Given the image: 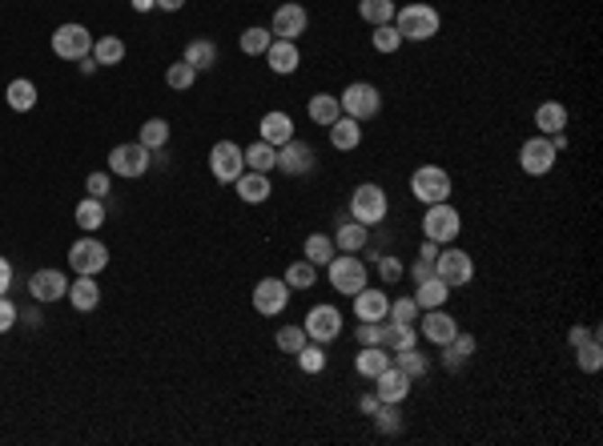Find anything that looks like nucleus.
I'll return each mask as SVG.
<instances>
[{"mask_svg":"<svg viewBox=\"0 0 603 446\" xmlns=\"http://www.w3.org/2000/svg\"><path fill=\"white\" fill-rule=\"evenodd\" d=\"M394 29H399L402 40H435L438 29H443V16H438V8L422 4V0H415V4H402L399 13H394Z\"/></svg>","mask_w":603,"mask_h":446,"instance_id":"nucleus-1","label":"nucleus"},{"mask_svg":"<svg viewBox=\"0 0 603 446\" xmlns=\"http://www.w3.org/2000/svg\"><path fill=\"white\" fill-rule=\"evenodd\" d=\"M326 278H330L334 294L355 298L358 290L370 281V270H366V262H362L358 254H334L330 262H326Z\"/></svg>","mask_w":603,"mask_h":446,"instance_id":"nucleus-2","label":"nucleus"},{"mask_svg":"<svg viewBox=\"0 0 603 446\" xmlns=\"http://www.w3.org/2000/svg\"><path fill=\"white\" fill-rule=\"evenodd\" d=\"M386 213H391V197H386L382 185H374V182L355 185V193H350V218L374 229L386 221Z\"/></svg>","mask_w":603,"mask_h":446,"instance_id":"nucleus-3","label":"nucleus"},{"mask_svg":"<svg viewBox=\"0 0 603 446\" xmlns=\"http://www.w3.org/2000/svg\"><path fill=\"white\" fill-rule=\"evenodd\" d=\"M459 229H463V218H459V210H454L451 201H435V205H427V213H422V237H427V242L454 245Z\"/></svg>","mask_w":603,"mask_h":446,"instance_id":"nucleus-4","label":"nucleus"},{"mask_svg":"<svg viewBox=\"0 0 603 446\" xmlns=\"http://www.w3.org/2000/svg\"><path fill=\"white\" fill-rule=\"evenodd\" d=\"M338 105H342V113L355 117V121H370V117L382 113V93L370 81H350L346 89L338 93Z\"/></svg>","mask_w":603,"mask_h":446,"instance_id":"nucleus-5","label":"nucleus"},{"mask_svg":"<svg viewBox=\"0 0 603 446\" xmlns=\"http://www.w3.org/2000/svg\"><path fill=\"white\" fill-rule=\"evenodd\" d=\"M410 197L422 205H435V201H451V174L443 165H418L410 174Z\"/></svg>","mask_w":603,"mask_h":446,"instance_id":"nucleus-6","label":"nucleus"},{"mask_svg":"<svg viewBox=\"0 0 603 446\" xmlns=\"http://www.w3.org/2000/svg\"><path fill=\"white\" fill-rule=\"evenodd\" d=\"M435 273L451 290H459V286H467V281L475 278V257H471L467 250H459V245H443L438 257H435Z\"/></svg>","mask_w":603,"mask_h":446,"instance_id":"nucleus-7","label":"nucleus"},{"mask_svg":"<svg viewBox=\"0 0 603 446\" xmlns=\"http://www.w3.org/2000/svg\"><path fill=\"white\" fill-rule=\"evenodd\" d=\"M53 53L60 61H85L93 53V32L76 21L60 24V29H53Z\"/></svg>","mask_w":603,"mask_h":446,"instance_id":"nucleus-8","label":"nucleus"},{"mask_svg":"<svg viewBox=\"0 0 603 446\" xmlns=\"http://www.w3.org/2000/svg\"><path fill=\"white\" fill-rule=\"evenodd\" d=\"M105 265H109V250L97 242V234H85L81 242L68 245V270L73 273H89V278H97Z\"/></svg>","mask_w":603,"mask_h":446,"instance_id":"nucleus-9","label":"nucleus"},{"mask_svg":"<svg viewBox=\"0 0 603 446\" xmlns=\"http://www.w3.org/2000/svg\"><path fill=\"white\" fill-rule=\"evenodd\" d=\"M109 174L113 177H125V182H137V177L149 174V149L141 141H129V145H117L109 153Z\"/></svg>","mask_w":603,"mask_h":446,"instance_id":"nucleus-10","label":"nucleus"},{"mask_svg":"<svg viewBox=\"0 0 603 446\" xmlns=\"http://www.w3.org/2000/svg\"><path fill=\"white\" fill-rule=\"evenodd\" d=\"M210 174L218 185H234L246 174V157H241V149L234 141H218L210 149Z\"/></svg>","mask_w":603,"mask_h":446,"instance_id":"nucleus-11","label":"nucleus"},{"mask_svg":"<svg viewBox=\"0 0 603 446\" xmlns=\"http://www.w3.org/2000/svg\"><path fill=\"white\" fill-rule=\"evenodd\" d=\"M302 330H306L310 342L330 346V342L342 334V310L338 306H314V310L306 314V322H302Z\"/></svg>","mask_w":603,"mask_h":446,"instance_id":"nucleus-12","label":"nucleus"},{"mask_svg":"<svg viewBox=\"0 0 603 446\" xmlns=\"http://www.w3.org/2000/svg\"><path fill=\"white\" fill-rule=\"evenodd\" d=\"M314 165H318L314 145L298 141V137H290L286 145H278V169L286 177H310V174H314Z\"/></svg>","mask_w":603,"mask_h":446,"instance_id":"nucleus-13","label":"nucleus"},{"mask_svg":"<svg viewBox=\"0 0 603 446\" xmlns=\"http://www.w3.org/2000/svg\"><path fill=\"white\" fill-rule=\"evenodd\" d=\"M555 157L559 153L551 149V141L547 137H527V141L519 145V165H523V174H531V177H547L551 169H555Z\"/></svg>","mask_w":603,"mask_h":446,"instance_id":"nucleus-14","label":"nucleus"},{"mask_svg":"<svg viewBox=\"0 0 603 446\" xmlns=\"http://www.w3.org/2000/svg\"><path fill=\"white\" fill-rule=\"evenodd\" d=\"M286 306H290V286L282 278H262L254 286V310L262 318H278Z\"/></svg>","mask_w":603,"mask_h":446,"instance_id":"nucleus-15","label":"nucleus"},{"mask_svg":"<svg viewBox=\"0 0 603 446\" xmlns=\"http://www.w3.org/2000/svg\"><path fill=\"white\" fill-rule=\"evenodd\" d=\"M306 24H310V13L302 4H278V13H274V21H270V32L278 40H298L302 32H306Z\"/></svg>","mask_w":603,"mask_h":446,"instance_id":"nucleus-16","label":"nucleus"},{"mask_svg":"<svg viewBox=\"0 0 603 446\" xmlns=\"http://www.w3.org/2000/svg\"><path fill=\"white\" fill-rule=\"evenodd\" d=\"M418 330H422V338L430 342V346H446V342L459 334V322L451 318V314L438 306V310H422V318H418Z\"/></svg>","mask_w":603,"mask_h":446,"instance_id":"nucleus-17","label":"nucleus"},{"mask_svg":"<svg viewBox=\"0 0 603 446\" xmlns=\"http://www.w3.org/2000/svg\"><path fill=\"white\" fill-rule=\"evenodd\" d=\"M29 294L32 302H60L68 294V278L60 270H37L29 278Z\"/></svg>","mask_w":603,"mask_h":446,"instance_id":"nucleus-18","label":"nucleus"},{"mask_svg":"<svg viewBox=\"0 0 603 446\" xmlns=\"http://www.w3.org/2000/svg\"><path fill=\"white\" fill-rule=\"evenodd\" d=\"M410 386H415V382H410L407 374H402L399 366L391 362V366H386V370L374 379V394H378V402H399V406H402V402H407V394H410Z\"/></svg>","mask_w":603,"mask_h":446,"instance_id":"nucleus-19","label":"nucleus"},{"mask_svg":"<svg viewBox=\"0 0 603 446\" xmlns=\"http://www.w3.org/2000/svg\"><path fill=\"white\" fill-rule=\"evenodd\" d=\"M257 137H262L266 145H274V149H278V145H286L290 137H294V117L282 113V109H270V113L257 121Z\"/></svg>","mask_w":603,"mask_h":446,"instance_id":"nucleus-20","label":"nucleus"},{"mask_svg":"<svg viewBox=\"0 0 603 446\" xmlns=\"http://www.w3.org/2000/svg\"><path fill=\"white\" fill-rule=\"evenodd\" d=\"M386 310H391V298L382 290L362 286L355 294V318L358 322H386Z\"/></svg>","mask_w":603,"mask_h":446,"instance_id":"nucleus-21","label":"nucleus"},{"mask_svg":"<svg viewBox=\"0 0 603 446\" xmlns=\"http://www.w3.org/2000/svg\"><path fill=\"white\" fill-rule=\"evenodd\" d=\"M438 350H443V366H446V370H463V366L475 358L479 338H475V334H463L459 330L451 342H446V346H438Z\"/></svg>","mask_w":603,"mask_h":446,"instance_id":"nucleus-22","label":"nucleus"},{"mask_svg":"<svg viewBox=\"0 0 603 446\" xmlns=\"http://www.w3.org/2000/svg\"><path fill=\"white\" fill-rule=\"evenodd\" d=\"M266 65H270L278 76L298 73V65H302L298 45H294V40H278V37H274V40H270V49H266Z\"/></svg>","mask_w":603,"mask_h":446,"instance_id":"nucleus-23","label":"nucleus"},{"mask_svg":"<svg viewBox=\"0 0 603 446\" xmlns=\"http://www.w3.org/2000/svg\"><path fill=\"white\" fill-rule=\"evenodd\" d=\"M68 302H73L76 314H89L101 306V290H97V278H89V273H76V281H68Z\"/></svg>","mask_w":603,"mask_h":446,"instance_id":"nucleus-24","label":"nucleus"},{"mask_svg":"<svg viewBox=\"0 0 603 446\" xmlns=\"http://www.w3.org/2000/svg\"><path fill=\"white\" fill-rule=\"evenodd\" d=\"M234 190L246 205H262V201H270L274 185H270V174H254V169H246V174L234 182Z\"/></svg>","mask_w":603,"mask_h":446,"instance_id":"nucleus-25","label":"nucleus"},{"mask_svg":"<svg viewBox=\"0 0 603 446\" xmlns=\"http://www.w3.org/2000/svg\"><path fill=\"white\" fill-rule=\"evenodd\" d=\"M386 366H391V350L386 346H362V354H355V374L366 382H374Z\"/></svg>","mask_w":603,"mask_h":446,"instance_id":"nucleus-26","label":"nucleus"},{"mask_svg":"<svg viewBox=\"0 0 603 446\" xmlns=\"http://www.w3.org/2000/svg\"><path fill=\"white\" fill-rule=\"evenodd\" d=\"M334 245H338L342 254H362L370 245V226H362V221L346 218L338 226V234H334Z\"/></svg>","mask_w":603,"mask_h":446,"instance_id":"nucleus-27","label":"nucleus"},{"mask_svg":"<svg viewBox=\"0 0 603 446\" xmlns=\"http://www.w3.org/2000/svg\"><path fill=\"white\" fill-rule=\"evenodd\" d=\"M415 302H418V310H438V306L451 302V286L438 273L427 281H415Z\"/></svg>","mask_w":603,"mask_h":446,"instance_id":"nucleus-28","label":"nucleus"},{"mask_svg":"<svg viewBox=\"0 0 603 446\" xmlns=\"http://www.w3.org/2000/svg\"><path fill=\"white\" fill-rule=\"evenodd\" d=\"M330 145H334L338 153H355L358 145H362V121H355V117L342 113L338 121L330 125Z\"/></svg>","mask_w":603,"mask_h":446,"instance_id":"nucleus-29","label":"nucleus"},{"mask_svg":"<svg viewBox=\"0 0 603 446\" xmlns=\"http://www.w3.org/2000/svg\"><path fill=\"white\" fill-rule=\"evenodd\" d=\"M306 113H310V121H314V125L330 129L342 117V105H338V97H334V93H314V97H310V105H306Z\"/></svg>","mask_w":603,"mask_h":446,"instance_id":"nucleus-30","label":"nucleus"},{"mask_svg":"<svg viewBox=\"0 0 603 446\" xmlns=\"http://www.w3.org/2000/svg\"><path fill=\"white\" fill-rule=\"evenodd\" d=\"M382 346L391 350V354H399V350L418 346L415 326H410V322H391V318H386V322H382Z\"/></svg>","mask_w":603,"mask_h":446,"instance_id":"nucleus-31","label":"nucleus"},{"mask_svg":"<svg viewBox=\"0 0 603 446\" xmlns=\"http://www.w3.org/2000/svg\"><path fill=\"white\" fill-rule=\"evenodd\" d=\"M4 101H8L13 113H32V105H37V85H32L29 76H16V81L4 89Z\"/></svg>","mask_w":603,"mask_h":446,"instance_id":"nucleus-32","label":"nucleus"},{"mask_svg":"<svg viewBox=\"0 0 603 446\" xmlns=\"http://www.w3.org/2000/svg\"><path fill=\"white\" fill-rule=\"evenodd\" d=\"M241 157H246V169H254V174H270V169H278V149L266 145L262 137H257L249 149H241Z\"/></svg>","mask_w":603,"mask_h":446,"instance_id":"nucleus-33","label":"nucleus"},{"mask_svg":"<svg viewBox=\"0 0 603 446\" xmlns=\"http://www.w3.org/2000/svg\"><path fill=\"white\" fill-rule=\"evenodd\" d=\"M76 226L85 229V234H97L101 226H105V205H101V197H85V201H76Z\"/></svg>","mask_w":603,"mask_h":446,"instance_id":"nucleus-34","label":"nucleus"},{"mask_svg":"<svg viewBox=\"0 0 603 446\" xmlns=\"http://www.w3.org/2000/svg\"><path fill=\"white\" fill-rule=\"evenodd\" d=\"M536 129L543 137L559 133V129H567V105H559V101H547V105L536 109Z\"/></svg>","mask_w":603,"mask_h":446,"instance_id":"nucleus-35","label":"nucleus"},{"mask_svg":"<svg viewBox=\"0 0 603 446\" xmlns=\"http://www.w3.org/2000/svg\"><path fill=\"white\" fill-rule=\"evenodd\" d=\"M394 13H399V4H394V0H358V16L370 24V29H378V24H391Z\"/></svg>","mask_w":603,"mask_h":446,"instance_id":"nucleus-36","label":"nucleus"},{"mask_svg":"<svg viewBox=\"0 0 603 446\" xmlns=\"http://www.w3.org/2000/svg\"><path fill=\"white\" fill-rule=\"evenodd\" d=\"M137 141H141L149 153H161L169 145V121L166 117H149V121L141 125V133H137Z\"/></svg>","mask_w":603,"mask_h":446,"instance_id":"nucleus-37","label":"nucleus"},{"mask_svg":"<svg viewBox=\"0 0 603 446\" xmlns=\"http://www.w3.org/2000/svg\"><path fill=\"white\" fill-rule=\"evenodd\" d=\"M93 61H97V68L101 65H121V61H125V40H121V37H97V40H93Z\"/></svg>","mask_w":603,"mask_h":446,"instance_id":"nucleus-38","label":"nucleus"},{"mask_svg":"<svg viewBox=\"0 0 603 446\" xmlns=\"http://www.w3.org/2000/svg\"><path fill=\"white\" fill-rule=\"evenodd\" d=\"M391 362L399 366V370L407 374L410 382H415V379H427V370H430L427 354H418V346H410V350H399V354H391Z\"/></svg>","mask_w":603,"mask_h":446,"instance_id":"nucleus-39","label":"nucleus"},{"mask_svg":"<svg viewBox=\"0 0 603 446\" xmlns=\"http://www.w3.org/2000/svg\"><path fill=\"white\" fill-rule=\"evenodd\" d=\"M181 61H189V65L197 68V73H205V68L218 65V45H213V40H189V45H185V57H181Z\"/></svg>","mask_w":603,"mask_h":446,"instance_id":"nucleus-40","label":"nucleus"},{"mask_svg":"<svg viewBox=\"0 0 603 446\" xmlns=\"http://www.w3.org/2000/svg\"><path fill=\"white\" fill-rule=\"evenodd\" d=\"M302 254H306V262L326 265L334 254H338V245H334V237H330V234H310V237H306V245H302Z\"/></svg>","mask_w":603,"mask_h":446,"instance_id":"nucleus-41","label":"nucleus"},{"mask_svg":"<svg viewBox=\"0 0 603 446\" xmlns=\"http://www.w3.org/2000/svg\"><path fill=\"white\" fill-rule=\"evenodd\" d=\"M370 418H374L378 434H399V431H402V410H399V402H378V410H374Z\"/></svg>","mask_w":603,"mask_h":446,"instance_id":"nucleus-42","label":"nucleus"},{"mask_svg":"<svg viewBox=\"0 0 603 446\" xmlns=\"http://www.w3.org/2000/svg\"><path fill=\"white\" fill-rule=\"evenodd\" d=\"M270 40H274V32L270 29H257V24H254V29H246L238 37V45H241V53H246V57H266Z\"/></svg>","mask_w":603,"mask_h":446,"instance_id":"nucleus-43","label":"nucleus"},{"mask_svg":"<svg viewBox=\"0 0 603 446\" xmlns=\"http://www.w3.org/2000/svg\"><path fill=\"white\" fill-rule=\"evenodd\" d=\"M282 281H286L290 290H310V286H314V281H318V265L302 257V262H294V265H290V270H286V278H282Z\"/></svg>","mask_w":603,"mask_h":446,"instance_id":"nucleus-44","label":"nucleus"},{"mask_svg":"<svg viewBox=\"0 0 603 446\" xmlns=\"http://www.w3.org/2000/svg\"><path fill=\"white\" fill-rule=\"evenodd\" d=\"M197 76H202V73H197V68L189 65V61H177V65H169V68H166V85H169L174 93L194 89V81H197Z\"/></svg>","mask_w":603,"mask_h":446,"instance_id":"nucleus-45","label":"nucleus"},{"mask_svg":"<svg viewBox=\"0 0 603 446\" xmlns=\"http://www.w3.org/2000/svg\"><path fill=\"white\" fill-rule=\"evenodd\" d=\"M575 366H580L583 374H596L599 366H603V346H599V338H591V342H583V346H575Z\"/></svg>","mask_w":603,"mask_h":446,"instance_id":"nucleus-46","label":"nucleus"},{"mask_svg":"<svg viewBox=\"0 0 603 446\" xmlns=\"http://www.w3.org/2000/svg\"><path fill=\"white\" fill-rule=\"evenodd\" d=\"M370 45H374V53H399L402 49V37H399V29H394V24H378L374 32H370Z\"/></svg>","mask_w":603,"mask_h":446,"instance_id":"nucleus-47","label":"nucleus"},{"mask_svg":"<svg viewBox=\"0 0 603 446\" xmlns=\"http://www.w3.org/2000/svg\"><path fill=\"white\" fill-rule=\"evenodd\" d=\"M298 366L306 374H322L326 370V346H318V342H306V346L298 350Z\"/></svg>","mask_w":603,"mask_h":446,"instance_id":"nucleus-48","label":"nucleus"},{"mask_svg":"<svg viewBox=\"0 0 603 446\" xmlns=\"http://www.w3.org/2000/svg\"><path fill=\"white\" fill-rule=\"evenodd\" d=\"M418 302H415V294H407V298H394V302H391V310H386V318H391V322H410V326H415L418 322Z\"/></svg>","mask_w":603,"mask_h":446,"instance_id":"nucleus-49","label":"nucleus"},{"mask_svg":"<svg viewBox=\"0 0 603 446\" xmlns=\"http://www.w3.org/2000/svg\"><path fill=\"white\" fill-rule=\"evenodd\" d=\"M274 342H278V350H282V354H298V350L302 346H306V330H302V326H282V330H278V338H274Z\"/></svg>","mask_w":603,"mask_h":446,"instance_id":"nucleus-50","label":"nucleus"},{"mask_svg":"<svg viewBox=\"0 0 603 446\" xmlns=\"http://www.w3.org/2000/svg\"><path fill=\"white\" fill-rule=\"evenodd\" d=\"M402 273H407V270H402V262H399V257H394V254H382V257H378V278H382L386 286H394V281H402Z\"/></svg>","mask_w":603,"mask_h":446,"instance_id":"nucleus-51","label":"nucleus"},{"mask_svg":"<svg viewBox=\"0 0 603 446\" xmlns=\"http://www.w3.org/2000/svg\"><path fill=\"white\" fill-rule=\"evenodd\" d=\"M358 346H382V322H358Z\"/></svg>","mask_w":603,"mask_h":446,"instance_id":"nucleus-52","label":"nucleus"},{"mask_svg":"<svg viewBox=\"0 0 603 446\" xmlns=\"http://www.w3.org/2000/svg\"><path fill=\"white\" fill-rule=\"evenodd\" d=\"M16 322H21V310H16V302H13L8 294H0V334H8Z\"/></svg>","mask_w":603,"mask_h":446,"instance_id":"nucleus-53","label":"nucleus"},{"mask_svg":"<svg viewBox=\"0 0 603 446\" xmlns=\"http://www.w3.org/2000/svg\"><path fill=\"white\" fill-rule=\"evenodd\" d=\"M109 182H113V174H89L85 190H89V197H105L109 193Z\"/></svg>","mask_w":603,"mask_h":446,"instance_id":"nucleus-54","label":"nucleus"},{"mask_svg":"<svg viewBox=\"0 0 603 446\" xmlns=\"http://www.w3.org/2000/svg\"><path fill=\"white\" fill-rule=\"evenodd\" d=\"M591 338H599V330H596V326H572V334H567L572 350H575V346H583V342H591Z\"/></svg>","mask_w":603,"mask_h":446,"instance_id":"nucleus-55","label":"nucleus"},{"mask_svg":"<svg viewBox=\"0 0 603 446\" xmlns=\"http://www.w3.org/2000/svg\"><path fill=\"white\" fill-rule=\"evenodd\" d=\"M410 278H415V281H427V278H435V262H427V257H418V262L410 265Z\"/></svg>","mask_w":603,"mask_h":446,"instance_id":"nucleus-56","label":"nucleus"},{"mask_svg":"<svg viewBox=\"0 0 603 446\" xmlns=\"http://www.w3.org/2000/svg\"><path fill=\"white\" fill-rule=\"evenodd\" d=\"M8 286H13V262L0 257V294H8Z\"/></svg>","mask_w":603,"mask_h":446,"instance_id":"nucleus-57","label":"nucleus"},{"mask_svg":"<svg viewBox=\"0 0 603 446\" xmlns=\"http://www.w3.org/2000/svg\"><path fill=\"white\" fill-rule=\"evenodd\" d=\"M358 410H362V415H374V410H378V394L374 390H370V394H362V398H358Z\"/></svg>","mask_w":603,"mask_h":446,"instance_id":"nucleus-58","label":"nucleus"},{"mask_svg":"<svg viewBox=\"0 0 603 446\" xmlns=\"http://www.w3.org/2000/svg\"><path fill=\"white\" fill-rule=\"evenodd\" d=\"M438 250H443V245H438V242H422V254H418V257H427V262H435V257H438Z\"/></svg>","mask_w":603,"mask_h":446,"instance_id":"nucleus-59","label":"nucleus"},{"mask_svg":"<svg viewBox=\"0 0 603 446\" xmlns=\"http://www.w3.org/2000/svg\"><path fill=\"white\" fill-rule=\"evenodd\" d=\"M129 4H133V13H153V8H158V0H129Z\"/></svg>","mask_w":603,"mask_h":446,"instance_id":"nucleus-60","label":"nucleus"},{"mask_svg":"<svg viewBox=\"0 0 603 446\" xmlns=\"http://www.w3.org/2000/svg\"><path fill=\"white\" fill-rule=\"evenodd\" d=\"M181 4H185V0H158V8H161V13H177Z\"/></svg>","mask_w":603,"mask_h":446,"instance_id":"nucleus-61","label":"nucleus"}]
</instances>
